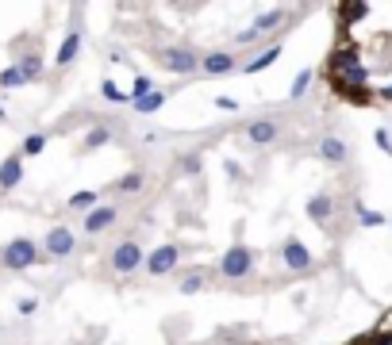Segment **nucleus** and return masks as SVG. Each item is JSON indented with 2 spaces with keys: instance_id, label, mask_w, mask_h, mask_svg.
<instances>
[{
  "instance_id": "obj_1",
  "label": "nucleus",
  "mask_w": 392,
  "mask_h": 345,
  "mask_svg": "<svg viewBox=\"0 0 392 345\" xmlns=\"http://www.w3.org/2000/svg\"><path fill=\"white\" fill-rule=\"evenodd\" d=\"M323 81L350 108H392V0L334 8Z\"/></svg>"
},
{
  "instance_id": "obj_2",
  "label": "nucleus",
  "mask_w": 392,
  "mask_h": 345,
  "mask_svg": "<svg viewBox=\"0 0 392 345\" xmlns=\"http://www.w3.org/2000/svg\"><path fill=\"white\" fill-rule=\"evenodd\" d=\"M342 345H392V307L381 311V315L373 318L362 334H354V338L342 341Z\"/></svg>"
}]
</instances>
